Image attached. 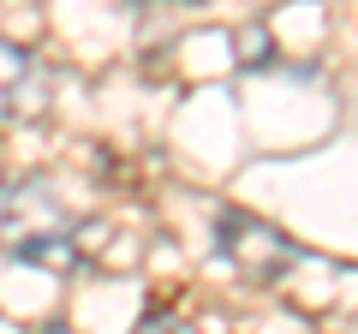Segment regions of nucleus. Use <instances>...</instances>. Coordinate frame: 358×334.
<instances>
[{
	"label": "nucleus",
	"instance_id": "1",
	"mask_svg": "<svg viewBox=\"0 0 358 334\" xmlns=\"http://www.w3.org/2000/svg\"><path fill=\"white\" fill-rule=\"evenodd\" d=\"M215 251L257 286L281 281V275L299 263V245L287 239L281 227H268L263 215H245V209H227V215L215 221Z\"/></svg>",
	"mask_w": 358,
	"mask_h": 334
},
{
	"label": "nucleus",
	"instance_id": "2",
	"mask_svg": "<svg viewBox=\"0 0 358 334\" xmlns=\"http://www.w3.org/2000/svg\"><path fill=\"white\" fill-rule=\"evenodd\" d=\"M36 60L13 42H0V119H24L36 108Z\"/></svg>",
	"mask_w": 358,
	"mask_h": 334
},
{
	"label": "nucleus",
	"instance_id": "3",
	"mask_svg": "<svg viewBox=\"0 0 358 334\" xmlns=\"http://www.w3.org/2000/svg\"><path fill=\"white\" fill-rule=\"evenodd\" d=\"M13 257H24V263H42V269H72V263H78L72 227H66V233H36V239L13 245Z\"/></svg>",
	"mask_w": 358,
	"mask_h": 334
},
{
	"label": "nucleus",
	"instance_id": "4",
	"mask_svg": "<svg viewBox=\"0 0 358 334\" xmlns=\"http://www.w3.org/2000/svg\"><path fill=\"white\" fill-rule=\"evenodd\" d=\"M233 60H239V66H268V30L251 24V30H245V42L233 36Z\"/></svg>",
	"mask_w": 358,
	"mask_h": 334
},
{
	"label": "nucleus",
	"instance_id": "5",
	"mask_svg": "<svg viewBox=\"0 0 358 334\" xmlns=\"http://www.w3.org/2000/svg\"><path fill=\"white\" fill-rule=\"evenodd\" d=\"M131 334H197V328H192L185 317H179V310H150V317H143Z\"/></svg>",
	"mask_w": 358,
	"mask_h": 334
}]
</instances>
